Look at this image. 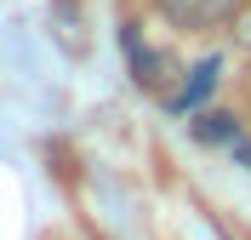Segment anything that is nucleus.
<instances>
[{
    "label": "nucleus",
    "instance_id": "nucleus-2",
    "mask_svg": "<svg viewBox=\"0 0 251 240\" xmlns=\"http://www.w3.org/2000/svg\"><path fill=\"white\" fill-rule=\"evenodd\" d=\"M217 86V57H205V63H194L188 69V86L172 97V109H200V97Z\"/></svg>",
    "mask_w": 251,
    "mask_h": 240
},
{
    "label": "nucleus",
    "instance_id": "nucleus-4",
    "mask_svg": "<svg viewBox=\"0 0 251 240\" xmlns=\"http://www.w3.org/2000/svg\"><path fill=\"white\" fill-rule=\"evenodd\" d=\"M240 160H246V166H251V149H240Z\"/></svg>",
    "mask_w": 251,
    "mask_h": 240
},
{
    "label": "nucleus",
    "instance_id": "nucleus-1",
    "mask_svg": "<svg viewBox=\"0 0 251 240\" xmlns=\"http://www.w3.org/2000/svg\"><path fill=\"white\" fill-rule=\"evenodd\" d=\"M154 12L177 34H211V29H228L240 17V0H154Z\"/></svg>",
    "mask_w": 251,
    "mask_h": 240
},
{
    "label": "nucleus",
    "instance_id": "nucleus-3",
    "mask_svg": "<svg viewBox=\"0 0 251 240\" xmlns=\"http://www.w3.org/2000/svg\"><path fill=\"white\" fill-rule=\"evenodd\" d=\"M194 137H200V143H234V120H228V114H194Z\"/></svg>",
    "mask_w": 251,
    "mask_h": 240
}]
</instances>
